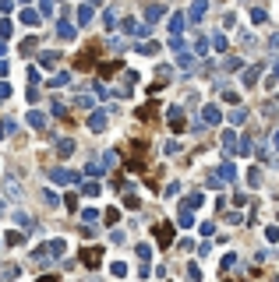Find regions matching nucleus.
I'll use <instances>...</instances> for the list:
<instances>
[{"instance_id":"nucleus-1","label":"nucleus","mask_w":279,"mask_h":282,"mask_svg":"<svg viewBox=\"0 0 279 282\" xmlns=\"http://www.w3.org/2000/svg\"><path fill=\"white\" fill-rule=\"evenodd\" d=\"M156 236H159V244L166 247V244L173 240V229H170V226H159V229H156Z\"/></svg>"}]
</instances>
